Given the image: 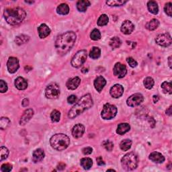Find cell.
<instances>
[{
    "mask_svg": "<svg viewBox=\"0 0 172 172\" xmlns=\"http://www.w3.org/2000/svg\"><path fill=\"white\" fill-rule=\"evenodd\" d=\"M90 6V2L88 0H80L77 3V8L79 12H84L87 10L88 7Z\"/></svg>",
    "mask_w": 172,
    "mask_h": 172,
    "instance_id": "cell-24",
    "label": "cell"
},
{
    "mask_svg": "<svg viewBox=\"0 0 172 172\" xmlns=\"http://www.w3.org/2000/svg\"><path fill=\"white\" fill-rule=\"evenodd\" d=\"M109 44L112 49H118L122 45V41L120 39V38L114 36L111 38Z\"/></svg>",
    "mask_w": 172,
    "mask_h": 172,
    "instance_id": "cell-31",
    "label": "cell"
},
{
    "mask_svg": "<svg viewBox=\"0 0 172 172\" xmlns=\"http://www.w3.org/2000/svg\"><path fill=\"white\" fill-rule=\"evenodd\" d=\"M26 16V13L21 7L7 8L4 10L5 19L7 22L12 26H16L22 22Z\"/></svg>",
    "mask_w": 172,
    "mask_h": 172,
    "instance_id": "cell-3",
    "label": "cell"
},
{
    "mask_svg": "<svg viewBox=\"0 0 172 172\" xmlns=\"http://www.w3.org/2000/svg\"><path fill=\"white\" fill-rule=\"evenodd\" d=\"M103 146H104V147L107 150H108V151H111L112 150L113 147H114V144L112 143L111 141L107 140L104 141V143H103Z\"/></svg>",
    "mask_w": 172,
    "mask_h": 172,
    "instance_id": "cell-42",
    "label": "cell"
},
{
    "mask_svg": "<svg viewBox=\"0 0 172 172\" xmlns=\"http://www.w3.org/2000/svg\"><path fill=\"white\" fill-rule=\"evenodd\" d=\"M143 84H144L145 88H147L148 89H150L153 88L155 82H154V80L152 77H147V78L145 79Z\"/></svg>",
    "mask_w": 172,
    "mask_h": 172,
    "instance_id": "cell-38",
    "label": "cell"
},
{
    "mask_svg": "<svg viewBox=\"0 0 172 172\" xmlns=\"http://www.w3.org/2000/svg\"><path fill=\"white\" fill-rule=\"evenodd\" d=\"M76 41V34L74 32L69 31L59 35L55 41V49L60 55H64L74 46Z\"/></svg>",
    "mask_w": 172,
    "mask_h": 172,
    "instance_id": "cell-1",
    "label": "cell"
},
{
    "mask_svg": "<svg viewBox=\"0 0 172 172\" xmlns=\"http://www.w3.org/2000/svg\"><path fill=\"white\" fill-rule=\"evenodd\" d=\"M88 53L85 50H81L78 51L72 58L71 64L72 67L75 68L80 67L85 62L87 59Z\"/></svg>",
    "mask_w": 172,
    "mask_h": 172,
    "instance_id": "cell-7",
    "label": "cell"
},
{
    "mask_svg": "<svg viewBox=\"0 0 172 172\" xmlns=\"http://www.w3.org/2000/svg\"><path fill=\"white\" fill-rule=\"evenodd\" d=\"M93 84L96 89L99 93H100L106 84V81L104 77L98 76L96 77V79L94 80Z\"/></svg>",
    "mask_w": 172,
    "mask_h": 172,
    "instance_id": "cell-17",
    "label": "cell"
},
{
    "mask_svg": "<svg viewBox=\"0 0 172 172\" xmlns=\"http://www.w3.org/2000/svg\"><path fill=\"white\" fill-rule=\"evenodd\" d=\"M11 122L10 119L6 117H2L0 119V128L2 130H5L10 125Z\"/></svg>",
    "mask_w": 172,
    "mask_h": 172,
    "instance_id": "cell-34",
    "label": "cell"
},
{
    "mask_svg": "<svg viewBox=\"0 0 172 172\" xmlns=\"http://www.w3.org/2000/svg\"><path fill=\"white\" fill-rule=\"evenodd\" d=\"M127 61L129 65L132 68L136 67L137 66V64H138V63H137V62L135 61V60L132 57H128L127 59Z\"/></svg>",
    "mask_w": 172,
    "mask_h": 172,
    "instance_id": "cell-45",
    "label": "cell"
},
{
    "mask_svg": "<svg viewBox=\"0 0 172 172\" xmlns=\"http://www.w3.org/2000/svg\"><path fill=\"white\" fill-rule=\"evenodd\" d=\"M80 164L81 167H83L84 170H89L93 165V161L91 158L89 157H84L82 158L80 161Z\"/></svg>",
    "mask_w": 172,
    "mask_h": 172,
    "instance_id": "cell-25",
    "label": "cell"
},
{
    "mask_svg": "<svg viewBox=\"0 0 172 172\" xmlns=\"http://www.w3.org/2000/svg\"><path fill=\"white\" fill-rule=\"evenodd\" d=\"M138 157L134 153H128L126 154L121 160L122 168L126 171H132L135 170L138 165Z\"/></svg>",
    "mask_w": 172,
    "mask_h": 172,
    "instance_id": "cell-5",
    "label": "cell"
},
{
    "mask_svg": "<svg viewBox=\"0 0 172 172\" xmlns=\"http://www.w3.org/2000/svg\"><path fill=\"white\" fill-rule=\"evenodd\" d=\"M113 72L116 77H117L119 79H122L127 75V69L124 64L120 63H117L114 67Z\"/></svg>",
    "mask_w": 172,
    "mask_h": 172,
    "instance_id": "cell-11",
    "label": "cell"
},
{
    "mask_svg": "<svg viewBox=\"0 0 172 172\" xmlns=\"http://www.w3.org/2000/svg\"><path fill=\"white\" fill-rule=\"evenodd\" d=\"M77 101V96L75 95H71L68 97L67 102L69 104H74Z\"/></svg>",
    "mask_w": 172,
    "mask_h": 172,
    "instance_id": "cell-46",
    "label": "cell"
},
{
    "mask_svg": "<svg viewBox=\"0 0 172 172\" xmlns=\"http://www.w3.org/2000/svg\"><path fill=\"white\" fill-rule=\"evenodd\" d=\"M124 93V88L121 85L116 84L111 88L110 93L111 96L114 98H119L122 96Z\"/></svg>",
    "mask_w": 172,
    "mask_h": 172,
    "instance_id": "cell-13",
    "label": "cell"
},
{
    "mask_svg": "<svg viewBox=\"0 0 172 172\" xmlns=\"http://www.w3.org/2000/svg\"><path fill=\"white\" fill-rule=\"evenodd\" d=\"M26 3H33L34 2H28V1H25Z\"/></svg>",
    "mask_w": 172,
    "mask_h": 172,
    "instance_id": "cell-54",
    "label": "cell"
},
{
    "mask_svg": "<svg viewBox=\"0 0 172 172\" xmlns=\"http://www.w3.org/2000/svg\"><path fill=\"white\" fill-rule=\"evenodd\" d=\"M85 132V127L81 124H77L72 129V135L75 139L81 138Z\"/></svg>",
    "mask_w": 172,
    "mask_h": 172,
    "instance_id": "cell-16",
    "label": "cell"
},
{
    "mask_svg": "<svg viewBox=\"0 0 172 172\" xmlns=\"http://www.w3.org/2000/svg\"><path fill=\"white\" fill-rule=\"evenodd\" d=\"M117 114V108L116 106L110 104L109 103L106 104L101 113V117L104 120H111L114 118Z\"/></svg>",
    "mask_w": 172,
    "mask_h": 172,
    "instance_id": "cell-6",
    "label": "cell"
},
{
    "mask_svg": "<svg viewBox=\"0 0 172 172\" xmlns=\"http://www.w3.org/2000/svg\"><path fill=\"white\" fill-rule=\"evenodd\" d=\"M65 168V164L63 163H60L59 164L57 165V169L59 170H63Z\"/></svg>",
    "mask_w": 172,
    "mask_h": 172,
    "instance_id": "cell-50",
    "label": "cell"
},
{
    "mask_svg": "<svg viewBox=\"0 0 172 172\" xmlns=\"http://www.w3.org/2000/svg\"><path fill=\"white\" fill-rule=\"evenodd\" d=\"M93 105V102L92 96L90 94H86L81 98L80 100L72 107V108L69 111L68 117L73 119L78 117L84 111L89 109Z\"/></svg>",
    "mask_w": 172,
    "mask_h": 172,
    "instance_id": "cell-2",
    "label": "cell"
},
{
    "mask_svg": "<svg viewBox=\"0 0 172 172\" xmlns=\"http://www.w3.org/2000/svg\"><path fill=\"white\" fill-rule=\"evenodd\" d=\"M159 25H160V22H159L158 20L152 19L151 20L148 22L147 24H146L145 27L147 30H149V31H155V30H156L158 28Z\"/></svg>",
    "mask_w": 172,
    "mask_h": 172,
    "instance_id": "cell-26",
    "label": "cell"
},
{
    "mask_svg": "<svg viewBox=\"0 0 172 172\" xmlns=\"http://www.w3.org/2000/svg\"><path fill=\"white\" fill-rule=\"evenodd\" d=\"M80 83H81V79L79 77H73V78L69 79L67 81L66 86L69 89L75 90V89H77L79 87Z\"/></svg>",
    "mask_w": 172,
    "mask_h": 172,
    "instance_id": "cell-18",
    "label": "cell"
},
{
    "mask_svg": "<svg viewBox=\"0 0 172 172\" xmlns=\"http://www.w3.org/2000/svg\"><path fill=\"white\" fill-rule=\"evenodd\" d=\"M45 152L41 149H37L33 152L32 154V161L34 163H38L41 161L45 157Z\"/></svg>",
    "mask_w": 172,
    "mask_h": 172,
    "instance_id": "cell-21",
    "label": "cell"
},
{
    "mask_svg": "<svg viewBox=\"0 0 172 172\" xmlns=\"http://www.w3.org/2000/svg\"><path fill=\"white\" fill-rule=\"evenodd\" d=\"M30 40V37L25 34H20V35L16 36L15 39V42L18 45H24L25 43H27Z\"/></svg>",
    "mask_w": 172,
    "mask_h": 172,
    "instance_id": "cell-29",
    "label": "cell"
},
{
    "mask_svg": "<svg viewBox=\"0 0 172 172\" xmlns=\"http://www.w3.org/2000/svg\"><path fill=\"white\" fill-rule=\"evenodd\" d=\"M132 146V141L130 139H124L120 144V147L124 151H126L131 149Z\"/></svg>",
    "mask_w": 172,
    "mask_h": 172,
    "instance_id": "cell-32",
    "label": "cell"
},
{
    "mask_svg": "<svg viewBox=\"0 0 172 172\" xmlns=\"http://www.w3.org/2000/svg\"><path fill=\"white\" fill-rule=\"evenodd\" d=\"M149 160L156 163H162L165 161V157L163 155L159 152H153L149 155Z\"/></svg>",
    "mask_w": 172,
    "mask_h": 172,
    "instance_id": "cell-20",
    "label": "cell"
},
{
    "mask_svg": "<svg viewBox=\"0 0 172 172\" xmlns=\"http://www.w3.org/2000/svg\"><path fill=\"white\" fill-rule=\"evenodd\" d=\"M127 1H120V0H111V1H106V4L108 6L111 7H117V6H122L124 5Z\"/></svg>",
    "mask_w": 172,
    "mask_h": 172,
    "instance_id": "cell-35",
    "label": "cell"
},
{
    "mask_svg": "<svg viewBox=\"0 0 172 172\" xmlns=\"http://www.w3.org/2000/svg\"><path fill=\"white\" fill-rule=\"evenodd\" d=\"M50 144L54 149L61 151L66 149L70 144V139L69 136L64 134H55L51 136Z\"/></svg>",
    "mask_w": 172,
    "mask_h": 172,
    "instance_id": "cell-4",
    "label": "cell"
},
{
    "mask_svg": "<svg viewBox=\"0 0 172 172\" xmlns=\"http://www.w3.org/2000/svg\"><path fill=\"white\" fill-rule=\"evenodd\" d=\"M93 151V149L92 147H85L84 149H83L82 150V152L84 155H90Z\"/></svg>",
    "mask_w": 172,
    "mask_h": 172,
    "instance_id": "cell-47",
    "label": "cell"
},
{
    "mask_svg": "<svg viewBox=\"0 0 172 172\" xmlns=\"http://www.w3.org/2000/svg\"><path fill=\"white\" fill-rule=\"evenodd\" d=\"M38 35L41 38H45L48 36L50 34V29L48 26L45 24H42L38 28Z\"/></svg>",
    "mask_w": 172,
    "mask_h": 172,
    "instance_id": "cell-19",
    "label": "cell"
},
{
    "mask_svg": "<svg viewBox=\"0 0 172 172\" xmlns=\"http://www.w3.org/2000/svg\"><path fill=\"white\" fill-rule=\"evenodd\" d=\"M147 7L149 11L153 14H157L159 12V7L157 3L155 1H149L147 3Z\"/></svg>",
    "mask_w": 172,
    "mask_h": 172,
    "instance_id": "cell-28",
    "label": "cell"
},
{
    "mask_svg": "<svg viewBox=\"0 0 172 172\" xmlns=\"http://www.w3.org/2000/svg\"><path fill=\"white\" fill-rule=\"evenodd\" d=\"M144 101V97L141 93H135L127 99V104L130 107H135L140 105Z\"/></svg>",
    "mask_w": 172,
    "mask_h": 172,
    "instance_id": "cell-10",
    "label": "cell"
},
{
    "mask_svg": "<svg viewBox=\"0 0 172 172\" xmlns=\"http://www.w3.org/2000/svg\"><path fill=\"white\" fill-rule=\"evenodd\" d=\"M171 113H172V111H171V106L169 108L166 110V114H167L168 116H171Z\"/></svg>",
    "mask_w": 172,
    "mask_h": 172,
    "instance_id": "cell-52",
    "label": "cell"
},
{
    "mask_svg": "<svg viewBox=\"0 0 172 172\" xmlns=\"http://www.w3.org/2000/svg\"><path fill=\"white\" fill-rule=\"evenodd\" d=\"M159 100H160V98H159L158 96H155V95L153 96V100L154 103H157L159 101Z\"/></svg>",
    "mask_w": 172,
    "mask_h": 172,
    "instance_id": "cell-51",
    "label": "cell"
},
{
    "mask_svg": "<svg viewBox=\"0 0 172 172\" xmlns=\"http://www.w3.org/2000/svg\"><path fill=\"white\" fill-rule=\"evenodd\" d=\"M115 171V170H111V169H110V170H107V171Z\"/></svg>",
    "mask_w": 172,
    "mask_h": 172,
    "instance_id": "cell-55",
    "label": "cell"
},
{
    "mask_svg": "<svg viewBox=\"0 0 172 172\" xmlns=\"http://www.w3.org/2000/svg\"><path fill=\"white\" fill-rule=\"evenodd\" d=\"M60 87L56 83H51L45 89V96L49 99H57L60 96Z\"/></svg>",
    "mask_w": 172,
    "mask_h": 172,
    "instance_id": "cell-8",
    "label": "cell"
},
{
    "mask_svg": "<svg viewBox=\"0 0 172 172\" xmlns=\"http://www.w3.org/2000/svg\"><path fill=\"white\" fill-rule=\"evenodd\" d=\"M12 170V165L10 163H5L3 164L1 167V170L3 172H9L11 171Z\"/></svg>",
    "mask_w": 172,
    "mask_h": 172,
    "instance_id": "cell-44",
    "label": "cell"
},
{
    "mask_svg": "<svg viewBox=\"0 0 172 172\" xmlns=\"http://www.w3.org/2000/svg\"><path fill=\"white\" fill-rule=\"evenodd\" d=\"M15 86L19 90H24L28 87V82L23 77H18L15 80Z\"/></svg>",
    "mask_w": 172,
    "mask_h": 172,
    "instance_id": "cell-22",
    "label": "cell"
},
{
    "mask_svg": "<svg viewBox=\"0 0 172 172\" xmlns=\"http://www.w3.org/2000/svg\"><path fill=\"white\" fill-rule=\"evenodd\" d=\"M7 67L9 73H10V74H14V73L18 71L20 67L18 59L14 57H10L7 63Z\"/></svg>",
    "mask_w": 172,
    "mask_h": 172,
    "instance_id": "cell-12",
    "label": "cell"
},
{
    "mask_svg": "<svg viewBox=\"0 0 172 172\" xmlns=\"http://www.w3.org/2000/svg\"><path fill=\"white\" fill-rule=\"evenodd\" d=\"M135 30V26L132 23V22L129 20H125L122 23L120 31L124 34H130Z\"/></svg>",
    "mask_w": 172,
    "mask_h": 172,
    "instance_id": "cell-14",
    "label": "cell"
},
{
    "mask_svg": "<svg viewBox=\"0 0 172 172\" xmlns=\"http://www.w3.org/2000/svg\"><path fill=\"white\" fill-rule=\"evenodd\" d=\"M22 105L24 107H27L29 105V100L28 98H25L22 102Z\"/></svg>",
    "mask_w": 172,
    "mask_h": 172,
    "instance_id": "cell-49",
    "label": "cell"
},
{
    "mask_svg": "<svg viewBox=\"0 0 172 172\" xmlns=\"http://www.w3.org/2000/svg\"><path fill=\"white\" fill-rule=\"evenodd\" d=\"M101 55V50L99 47L93 46L92 47V50H90L89 53V57L93 59H97L100 57Z\"/></svg>",
    "mask_w": 172,
    "mask_h": 172,
    "instance_id": "cell-30",
    "label": "cell"
},
{
    "mask_svg": "<svg viewBox=\"0 0 172 172\" xmlns=\"http://www.w3.org/2000/svg\"><path fill=\"white\" fill-rule=\"evenodd\" d=\"M168 63L170 69H171V56H170V57H169L168 58Z\"/></svg>",
    "mask_w": 172,
    "mask_h": 172,
    "instance_id": "cell-53",
    "label": "cell"
},
{
    "mask_svg": "<svg viewBox=\"0 0 172 172\" xmlns=\"http://www.w3.org/2000/svg\"><path fill=\"white\" fill-rule=\"evenodd\" d=\"M164 11L167 16L170 17H171V16H172V3L171 2L167 3L165 4V7H164Z\"/></svg>",
    "mask_w": 172,
    "mask_h": 172,
    "instance_id": "cell-41",
    "label": "cell"
},
{
    "mask_svg": "<svg viewBox=\"0 0 172 172\" xmlns=\"http://www.w3.org/2000/svg\"><path fill=\"white\" fill-rule=\"evenodd\" d=\"M8 155H9V150L5 147H1L0 148V160L1 161L6 160Z\"/></svg>",
    "mask_w": 172,
    "mask_h": 172,
    "instance_id": "cell-39",
    "label": "cell"
},
{
    "mask_svg": "<svg viewBox=\"0 0 172 172\" xmlns=\"http://www.w3.org/2000/svg\"><path fill=\"white\" fill-rule=\"evenodd\" d=\"M161 88L163 89V93H172V85L171 82H167V81H164L161 84Z\"/></svg>",
    "mask_w": 172,
    "mask_h": 172,
    "instance_id": "cell-33",
    "label": "cell"
},
{
    "mask_svg": "<svg viewBox=\"0 0 172 172\" xmlns=\"http://www.w3.org/2000/svg\"><path fill=\"white\" fill-rule=\"evenodd\" d=\"M90 38L93 41H98L101 38V33L98 29H93L92 32L90 34Z\"/></svg>",
    "mask_w": 172,
    "mask_h": 172,
    "instance_id": "cell-40",
    "label": "cell"
},
{
    "mask_svg": "<svg viewBox=\"0 0 172 172\" xmlns=\"http://www.w3.org/2000/svg\"><path fill=\"white\" fill-rule=\"evenodd\" d=\"M97 163L98 165L100 166H102V165H105V162L104 161V160H102V158L101 157H99L97 158Z\"/></svg>",
    "mask_w": 172,
    "mask_h": 172,
    "instance_id": "cell-48",
    "label": "cell"
},
{
    "mask_svg": "<svg viewBox=\"0 0 172 172\" xmlns=\"http://www.w3.org/2000/svg\"><path fill=\"white\" fill-rule=\"evenodd\" d=\"M57 12L60 15H67L69 12V7L66 3H61L57 7Z\"/></svg>",
    "mask_w": 172,
    "mask_h": 172,
    "instance_id": "cell-27",
    "label": "cell"
},
{
    "mask_svg": "<svg viewBox=\"0 0 172 172\" xmlns=\"http://www.w3.org/2000/svg\"><path fill=\"white\" fill-rule=\"evenodd\" d=\"M34 115V110L31 108H29L26 110L22 116L21 117V118L20 120V125H25L26 124L29 122V120H31Z\"/></svg>",
    "mask_w": 172,
    "mask_h": 172,
    "instance_id": "cell-15",
    "label": "cell"
},
{
    "mask_svg": "<svg viewBox=\"0 0 172 172\" xmlns=\"http://www.w3.org/2000/svg\"><path fill=\"white\" fill-rule=\"evenodd\" d=\"M60 118H61V113L57 110H54L50 114V118L52 122H57L60 120Z\"/></svg>",
    "mask_w": 172,
    "mask_h": 172,
    "instance_id": "cell-37",
    "label": "cell"
},
{
    "mask_svg": "<svg viewBox=\"0 0 172 172\" xmlns=\"http://www.w3.org/2000/svg\"><path fill=\"white\" fill-rule=\"evenodd\" d=\"M7 84L3 80H0V92L2 93H5L7 91Z\"/></svg>",
    "mask_w": 172,
    "mask_h": 172,
    "instance_id": "cell-43",
    "label": "cell"
},
{
    "mask_svg": "<svg viewBox=\"0 0 172 172\" xmlns=\"http://www.w3.org/2000/svg\"><path fill=\"white\" fill-rule=\"evenodd\" d=\"M109 22V18L106 14H102L100 16V18L98 20V25L100 26H104L108 24Z\"/></svg>",
    "mask_w": 172,
    "mask_h": 172,
    "instance_id": "cell-36",
    "label": "cell"
},
{
    "mask_svg": "<svg viewBox=\"0 0 172 172\" xmlns=\"http://www.w3.org/2000/svg\"><path fill=\"white\" fill-rule=\"evenodd\" d=\"M131 127L128 123H121L118 124L117 130V133L120 135H123L130 131Z\"/></svg>",
    "mask_w": 172,
    "mask_h": 172,
    "instance_id": "cell-23",
    "label": "cell"
},
{
    "mask_svg": "<svg viewBox=\"0 0 172 172\" xmlns=\"http://www.w3.org/2000/svg\"><path fill=\"white\" fill-rule=\"evenodd\" d=\"M171 36L168 33L161 34L155 38V42L158 45L163 47H167L171 44Z\"/></svg>",
    "mask_w": 172,
    "mask_h": 172,
    "instance_id": "cell-9",
    "label": "cell"
}]
</instances>
